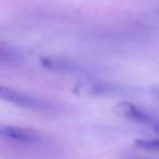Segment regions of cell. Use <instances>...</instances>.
Returning <instances> with one entry per match:
<instances>
[{"label":"cell","mask_w":159,"mask_h":159,"mask_svg":"<svg viewBox=\"0 0 159 159\" xmlns=\"http://www.w3.org/2000/svg\"><path fill=\"white\" fill-rule=\"evenodd\" d=\"M0 98L17 107L34 111H50L53 107V104L45 98H40L31 93H26L4 84L0 86Z\"/></svg>","instance_id":"1"},{"label":"cell","mask_w":159,"mask_h":159,"mask_svg":"<svg viewBox=\"0 0 159 159\" xmlns=\"http://www.w3.org/2000/svg\"><path fill=\"white\" fill-rule=\"evenodd\" d=\"M113 112L118 117L124 118L130 122H134V123H138V124H145V125L153 127L159 122L155 117H153L148 112L140 109L134 103L127 102V101H120V102L116 103L113 107Z\"/></svg>","instance_id":"2"},{"label":"cell","mask_w":159,"mask_h":159,"mask_svg":"<svg viewBox=\"0 0 159 159\" xmlns=\"http://www.w3.org/2000/svg\"><path fill=\"white\" fill-rule=\"evenodd\" d=\"M0 137L15 143L20 144H37L42 140V135L40 132L19 125H10V124H1L0 125Z\"/></svg>","instance_id":"3"},{"label":"cell","mask_w":159,"mask_h":159,"mask_svg":"<svg viewBox=\"0 0 159 159\" xmlns=\"http://www.w3.org/2000/svg\"><path fill=\"white\" fill-rule=\"evenodd\" d=\"M72 92L77 96H108L118 93L119 89L112 83L102 81H78L73 84Z\"/></svg>","instance_id":"4"},{"label":"cell","mask_w":159,"mask_h":159,"mask_svg":"<svg viewBox=\"0 0 159 159\" xmlns=\"http://www.w3.org/2000/svg\"><path fill=\"white\" fill-rule=\"evenodd\" d=\"M39 63L46 70L58 71V72H76L78 70V65L76 62L62 57H53V56L41 57L39 60Z\"/></svg>","instance_id":"5"},{"label":"cell","mask_w":159,"mask_h":159,"mask_svg":"<svg viewBox=\"0 0 159 159\" xmlns=\"http://www.w3.org/2000/svg\"><path fill=\"white\" fill-rule=\"evenodd\" d=\"M22 55L14 48L10 45H6L4 42H1L0 45V62L2 65H9V66H14V65H20L22 62Z\"/></svg>","instance_id":"6"},{"label":"cell","mask_w":159,"mask_h":159,"mask_svg":"<svg viewBox=\"0 0 159 159\" xmlns=\"http://www.w3.org/2000/svg\"><path fill=\"white\" fill-rule=\"evenodd\" d=\"M134 148L144 152L159 153V138H139L134 140Z\"/></svg>","instance_id":"7"}]
</instances>
